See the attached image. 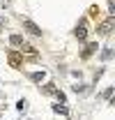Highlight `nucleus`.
Wrapping results in <instances>:
<instances>
[{
    "mask_svg": "<svg viewBox=\"0 0 115 120\" xmlns=\"http://www.w3.org/2000/svg\"><path fill=\"white\" fill-rule=\"evenodd\" d=\"M111 28H113V16H111V19H108L106 23H101L99 32H101V35H108V32H111Z\"/></svg>",
    "mask_w": 115,
    "mask_h": 120,
    "instance_id": "f257e3e1",
    "label": "nucleus"
},
{
    "mask_svg": "<svg viewBox=\"0 0 115 120\" xmlns=\"http://www.w3.org/2000/svg\"><path fill=\"white\" fill-rule=\"evenodd\" d=\"M76 37H78V39H85V37H87V30H85V23H81V26L76 28Z\"/></svg>",
    "mask_w": 115,
    "mask_h": 120,
    "instance_id": "f03ea898",
    "label": "nucleus"
},
{
    "mask_svg": "<svg viewBox=\"0 0 115 120\" xmlns=\"http://www.w3.org/2000/svg\"><path fill=\"white\" fill-rule=\"evenodd\" d=\"M23 26H25V28H28L30 32H32V35H39V32H42V30L37 28V26H35V23H32V21H23Z\"/></svg>",
    "mask_w": 115,
    "mask_h": 120,
    "instance_id": "7ed1b4c3",
    "label": "nucleus"
},
{
    "mask_svg": "<svg viewBox=\"0 0 115 120\" xmlns=\"http://www.w3.org/2000/svg\"><path fill=\"white\" fill-rule=\"evenodd\" d=\"M12 44H14V46H18V44H23V39H21L18 35H14V37H12Z\"/></svg>",
    "mask_w": 115,
    "mask_h": 120,
    "instance_id": "20e7f679",
    "label": "nucleus"
}]
</instances>
